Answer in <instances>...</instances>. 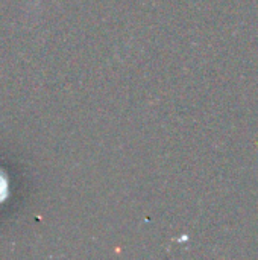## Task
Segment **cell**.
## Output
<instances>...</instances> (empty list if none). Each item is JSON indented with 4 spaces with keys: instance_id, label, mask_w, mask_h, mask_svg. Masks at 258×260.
I'll list each match as a JSON object with an SVG mask.
<instances>
[{
    "instance_id": "1",
    "label": "cell",
    "mask_w": 258,
    "mask_h": 260,
    "mask_svg": "<svg viewBox=\"0 0 258 260\" xmlns=\"http://www.w3.org/2000/svg\"><path fill=\"white\" fill-rule=\"evenodd\" d=\"M6 190H8V184H6L5 178L0 175V201H3V198L6 197Z\"/></svg>"
}]
</instances>
